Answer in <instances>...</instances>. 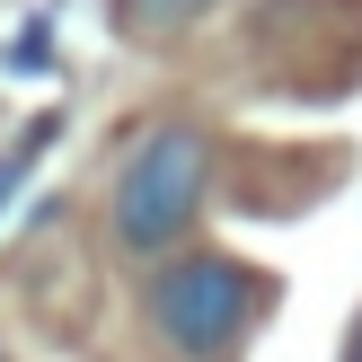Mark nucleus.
I'll return each instance as SVG.
<instances>
[{
  "label": "nucleus",
  "instance_id": "nucleus-2",
  "mask_svg": "<svg viewBox=\"0 0 362 362\" xmlns=\"http://www.w3.org/2000/svg\"><path fill=\"white\" fill-rule=\"evenodd\" d=\"M194 204H204V141L186 124H159L115 177V247H133V257L177 247Z\"/></svg>",
  "mask_w": 362,
  "mask_h": 362
},
{
  "label": "nucleus",
  "instance_id": "nucleus-1",
  "mask_svg": "<svg viewBox=\"0 0 362 362\" xmlns=\"http://www.w3.org/2000/svg\"><path fill=\"white\" fill-rule=\"evenodd\" d=\"M257 310H265V274L239 265V257H177V265L151 274V327H159V345L194 354V362L230 354L247 327H257Z\"/></svg>",
  "mask_w": 362,
  "mask_h": 362
},
{
  "label": "nucleus",
  "instance_id": "nucleus-3",
  "mask_svg": "<svg viewBox=\"0 0 362 362\" xmlns=\"http://www.w3.org/2000/svg\"><path fill=\"white\" fill-rule=\"evenodd\" d=\"M212 0H115V18L133 35H168V27H186V18H204Z\"/></svg>",
  "mask_w": 362,
  "mask_h": 362
},
{
  "label": "nucleus",
  "instance_id": "nucleus-4",
  "mask_svg": "<svg viewBox=\"0 0 362 362\" xmlns=\"http://www.w3.org/2000/svg\"><path fill=\"white\" fill-rule=\"evenodd\" d=\"M345 362H362V318H354V336H345Z\"/></svg>",
  "mask_w": 362,
  "mask_h": 362
}]
</instances>
